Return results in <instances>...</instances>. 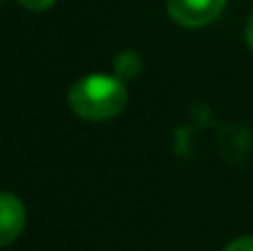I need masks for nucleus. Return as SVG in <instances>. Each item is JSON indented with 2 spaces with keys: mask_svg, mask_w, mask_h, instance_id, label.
Wrapping results in <instances>:
<instances>
[{
  "mask_svg": "<svg viewBox=\"0 0 253 251\" xmlns=\"http://www.w3.org/2000/svg\"><path fill=\"white\" fill-rule=\"evenodd\" d=\"M128 94L121 79L108 74H91L72 86L69 106L84 121H108L126 108Z\"/></svg>",
  "mask_w": 253,
  "mask_h": 251,
  "instance_id": "obj_1",
  "label": "nucleus"
},
{
  "mask_svg": "<svg viewBox=\"0 0 253 251\" xmlns=\"http://www.w3.org/2000/svg\"><path fill=\"white\" fill-rule=\"evenodd\" d=\"M226 7V0H168L169 17L182 27L211 25Z\"/></svg>",
  "mask_w": 253,
  "mask_h": 251,
  "instance_id": "obj_2",
  "label": "nucleus"
},
{
  "mask_svg": "<svg viewBox=\"0 0 253 251\" xmlns=\"http://www.w3.org/2000/svg\"><path fill=\"white\" fill-rule=\"evenodd\" d=\"M27 222V209L22 200L12 192H0V247L12 244Z\"/></svg>",
  "mask_w": 253,
  "mask_h": 251,
  "instance_id": "obj_3",
  "label": "nucleus"
},
{
  "mask_svg": "<svg viewBox=\"0 0 253 251\" xmlns=\"http://www.w3.org/2000/svg\"><path fill=\"white\" fill-rule=\"evenodd\" d=\"M140 69V59L135 52H121L118 59H116V72L121 77H135Z\"/></svg>",
  "mask_w": 253,
  "mask_h": 251,
  "instance_id": "obj_4",
  "label": "nucleus"
},
{
  "mask_svg": "<svg viewBox=\"0 0 253 251\" xmlns=\"http://www.w3.org/2000/svg\"><path fill=\"white\" fill-rule=\"evenodd\" d=\"M22 7H27V10H32V12H42V10H49L57 0H17Z\"/></svg>",
  "mask_w": 253,
  "mask_h": 251,
  "instance_id": "obj_5",
  "label": "nucleus"
},
{
  "mask_svg": "<svg viewBox=\"0 0 253 251\" xmlns=\"http://www.w3.org/2000/svg\"><path fill=\"white\" fill-rule=\"evenodd\" d=\"M226 251H253V237H241V239H234Z\"/></svg>",
  "mask_w": 253,
  "mask_h": 251,
  "instance_id": "obj_6",
  "label": "nucleus"
},
{
  "mask_svg": "<svg viewBox=\"0 0 253 251\" xmlns=\"http://www.w3.org/2000/svg\"><path fill=\"white\" fill-rule=\"evenodd\" d=\"M246 42H249V47L253 50V15L249 17V22H246Z\"/></svg>",
  "mask_w": 253,
  "mask_h": 251,
  "instance_id": "obj_7",
  "label": "nucleus"
},
{
  "mask_svg": "<svg viewBox=\"0 0 253 251\" xmlns=\"http://www.w3.org/2000/svg\"><path fill=\"white\" fill-rule=\"evenodd\" d=\"M0 2H2V0H0Z\"/></svg>",
  "mask_w": 253,
  "mask_h": 251,
  "instance_id": "obj_8",
  "label": "nucleus"
}]
</instances>
